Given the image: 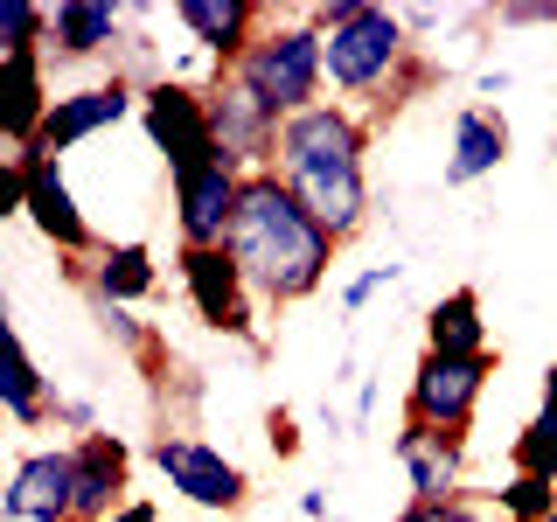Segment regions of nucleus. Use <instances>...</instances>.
Returning a JSON list of instances; mask_svg holds the SVG:
<instances>
[{
  "instance_id": "obj_1",
  "label": "nucleus",
  "mask_w": 557,
  "mask_h": 522,
  "mask_svg": "<svg viewBox=\"0 0 557 522\" xmlns=\"http://www.w3.org/2000/svg\"><path fill=\"white\" fill-rule=\"evenodd\" d=\"M223 251L237 258V272L251 278V293L265 307H300L327 286L342 244L327 237V223L265 167V174H244V202H237V223H231V244H223Z\"/></svg>"
},
{
  "instance_id": "obj_2",
  "label": "nucleus",
  "mask_w": 557,
  "mask_h": 522,
  "mask_svg": "<svg viewBox=\"0 0 557 522\" xmlns=\"http://www.w3.org/2000/svg\"><path fill=\"white\" fill-rule=\"evenodd\" d=\"M370 133H376L370 119L335 104V98L278 126L272 174L327 223L335 244H348L370 223Z\"/></svg>"
},
{
  "instance_id": "obj_3",
  "label": "nucleus",
  "mask_w": 557,
  "mask_h": 522,
  "mask_svg": "<svg viewBox=\"0 0 557 522\" xmlns=\"http://www.w3.org/2000/svg\"><path fill=\"white\" fill-rule=\"evenodd\" d=\"M321 22V57H327V98L376 119H391V98L405 84V70L418 63V42L405 28L397 8H376V0H321L313 8Z\"/></svg>"
},
{
  "instance_id": "obj_4",
  "label": "nucleus",
  "mask_w": 557,
  "mask_h": 522,
  "mask_svg": "<svg viewBox=\"0 0 557 522\" xmlns=\"http://www.w3.org/2000/svg\"><path fill=\"white\" fill-rule=\"evenodd\" d=\"M223 77H237L278 126L313 112V104H327V57H321V22H313V8H293V14L272 8L265 35H258V42L244 49V63L223 70Z\"/></svg>"
},
{
  "instance_id": "obj_5",
  "label": "nucleus",
  "mask_w": 557,
  "mask_h": 522,
  "mask_svg": "<svg viewBox=\"0 0 557 522\" xmlns=\"http://www.w3.org/2000/svg\"><path fill=\"white\" fill-rule=\"evenodd\" d=\"M139 126H147L153 153L168 161L174 182L223 161L216 126H209V84H188V77H174V70L168 77H147L139 84Z\"/></svg>"
},
{
  "instance_id": "obj_6",
  "label": "nucleus",
  "mask_w": 557,
  "mask_h": 522,
  "mask_svg": "<svg viewBox=\"0 0 557 522\" xmlns=\"http://www.w3.org/2000/svg\"><path fill=\"white\" fill-rule=\"evenodd\" d=\"M174 278H182L188 307H196V321L209 335L265 348V335H258V293H251V278L237 272L231 251H174Z\"/></svg>"
},
{
  "instance_id": "obj_7",
  "label": "nucleus",
  "mask_w": 557,
  "mask_h": 522,
  "mask_svg": "<svg viewBox=\"0 0 557 522\" xmlns=\"http://www.w3.org/2000/svg\"><path fill=\"white\" fill-rule=\"evenodd\" d=\"M153 467H161V481L188 501V509L237 515L244 501H251V474H244L223 446L196 439V432H161V439H153Z\"/></svg>"
},
{
  "instance_id": "obj_8",
  "label": "nucleus",
  "mask_w": 557,
  "mask_h": 522,
  "mask_svg": "<svg viewBox=\"0 0 557 522\" xmlns=\"http://www.w3.org/2000/svg\"><path fill=\"white\" fill-rule=\"evenodd\" d=\"M495 376V356H418L411 390H405V418L418 425H440V432H467L481 411V390Z\"/></svg>"
},
{
  "instance_id": "obj_9",
  "label": "nucleus",
  "mask_w": 557,
  "mask_h": 522,
  "mask_svg": "<svg viewBox=\"0 0 557 522\" xmlns=\"http://www.w3.org/2000/svg\"><path fill=\"white\" fill-rule=\"evenodd\" d=\"M139 112V84L133 77H104V84H77V91H57V104H49V119H42V133H35V153H49V161H63L70 147H84L91 133L104 126H119V119H133ZM28 153V147H22Z\"/></svg>"
},
{
  "instance_id": "obj_10",
  "label": "nucleus",
  "mask_w": 557,
  "mask_h": 522,
  "mask_svg": "<svg viewBox=\"0 0 557 522\" xmlns=\"http://www.w3.org/2000/svg\"><path fill=\"white\" fill-rule=\"evenodd\" d=\"M70 501H77V446H28L8 467L0 487L8 522H70Z\"/></svg>"
},
{
  "instance_id": "obj_11",
  "label": "nucleus",
  "mask_w": 557,
  "mask_h": 522,
  "mask_svg": "<svg viewBox=\"0 0 557 522\" xmlns=\"http://www.w3.org/2000/svg\"><path fill=\"white\" fill-rule=\"evenodd\" d=\"M391 460L405 474L411 501H453L467 495V432H440V425H418L405 418L391 439Z\"/></svg>"
},
{
  "instance_id": "obj_12",
  "label": "nucleus",
  "mask_w": 557,
  "mask_h": 522,
  "mask_svg": "<svg viewBox=\"0 0 557 522\" xmlns=\"http://www.w3.org/2000/svg\"><path fill=\"white\" fill-rule=\"evenodd\" d=\"M237 202H244V174L231 161L182 174V182H174V231H182V251H223V244H231V223H237Z\"/></svg>"
},
{
  "instance_id": "obj_13",
  "label": "nucleus",
  "mask_w": 557,
  "mask_h": 522,
  "mask_svg": "<svg viewBox=\"0 0 557 522\" xmlns=\"http://www.w3.org/2000/svg\"><path fill=\"white\" fill-rule=\"evenodd\" d=\"M22 167H28V223L42 231V244H57L63 258H91L104 251L98 244V231H91V216L77 209V196H70V174H63V161H49V153H22Z\"/></svg>"
},
{
  "instance_id": "obj_14",
  "label": "nucleus",
  "mask_w": 557,
  "mask_h": 522,
  "mask_svg": "<svg viewBox=\"0 0 557 522\" xmlns=\"http://www.w3.org/2000/svg\"><path fill=\"white\" fill-rule=\"evenodd\" d=\"M209 126H216V147L237 174H265L278 153V119L244 91L237 77H209Z\"/></svg>"
},
{
  "instance_id": "obj_15",
  "label": "nucleus",
  "mask_w": 557,
  "mask_h": 522,
  "mask_svg": "<svg viewBox=\"0 0 557 522\" xmlns=\"http://www.w3.org/2000/svg\"><path fill=\"white\" fill-rule=\"evenodd\" d=\"M265 14H272L265 0H174V22H182V35L216 63V77L244 63V49L265 35Z\"/></svg>"
},
{
  "instance_id": "obj_16",
  "label": "nucleus",
  "mask_w": 557,
  "mask_h": 522,
  "mask_svg": "<svg viewBox=\"0 0 557 522\" xmlns=\"http://www.w3.org/2000/svg\"><path fill=\"white\" fill-rule=\"evenodd\" d=\"M49 104H57L49 57H42V49H8V57H0V147H8V153L35 147Z\"/></svg>"
},
{
  "instance_id": "obj_17",
  "label": "nucleus",
  "mask_w": 557,
  "mask_h": 522,
  "mask_svg": "<svg viewBox=\"0 0 557 522\" xmlns=\"http://www.w3.org/2000/svg\"><path fill=\"white\" fill-rule=\"evenodd\" d=\"M77 446V501H70V522H112L126 509V487H133V446L119 432H91V439H70Z\"/></svg>"
},
{
  "instance_id": "obj_18",
  "label": "nucleus",
  "mask_w": 557,
  "mask_h": 522,
  "mask_svg": "<svg viewBox=\"0 0 557 522\" xmlns=\"http://www.w3.org/2000/svg\"><path fill=\"white\" fill-rule=\"evenodd\" d=\"M126 22L133 14L119 0H57L49 8V63H98L126 42Z\"/></svg>"
},
{
  "instance_id": "obj_19",
  "label": "nucleus",
  "mask_w": 557,
  "mask_h": 522,
  "mask_svg": "<svg viewBox=\"0 0 557 522\" xmlns=\"http://www.w3.org/2000/svg\"><path fill=\"white\" fill-rule=\"evenodd\" d=\"M509 147H516V133L495 104H460V112H453V139H446V167H440L446 188H474L487 174H502Z\"/></svg>"
},
{
  "instance_id": "obj_20",
  "label": "nucleus",
  "mask_w": 557,
  "mask_h": 522,
  "mask_svg": "<svg viewBox=\"0 0 557 522\" xmlns=\"http://www.w3.org/2000/svg\"><path fill=\"white\" fill-rule=\"evenodd\" d=\"M70 278L91 293V307H133L161 286V265H153L147 244H104L91 265H70Z\"/></svg>"
},
{
  "instance_id": "obj_21",
  "label": "nucleus",
  "mask_w": 557,
  "mask_h": 522,
  "mask_svg": "<svg viewBox=\"0 0 557 522\" xmlns=\"http://www.w3.org/2000/svg\"><path fill=\"white\" fill-rule=\"evenodd\" d=\"M425 348H432V356H495V348H487V307H481L474 286H453V293L432 300Z\"/></svg>"
},
{
  "instance_id": "obj_22",
  "label": "nucleus",
  "mask_w": 557,
  "mask_h": 522,
  "mask_svg": "<svg viewBox=\"0 0 557 522\" xmlns=\"http://www.w3.org/2000/svg\"><path fill=\"white\" fill-rule=\"evenodd\" d=\"M0 397H8L14 432H42L49 411H57V390H49L42 362L28 356V341H22V327H14V321H8V376H0Z\"/></svg>"
},
{
  "instance_id": "obj_23",
  "label": "nucleus",
  "mask_w": 557,
  "mask_h": 522,
  "mask_svg": "<svg viewBox=\"0 0 557 522\" xmlns=\"http://www.w3.org/2000/svg\"><path fill=\"white\" fill-rule=\"evenodd\" d=\"M509 460H516V474H536V481H557V362L544 370V397H536V411H530V425L516 432V446H509Z\"/></svg>"
},
{
  "instance_id": "obj_24",
  "label": "nucleus",
  "mask_w": 557,
  "mask_h": 522,
  "mask_svg": "<svg viewBox=\"0 0 557 522\" xmlns=\"http://www.w3.org/2000/svg\"><path fill=\"white\" fill-rule=\"evenodd\" d=\"M502 509V522H550L557 515V481H536V474H509L487 495Z\"/></svg>"
},
{
  "instance_id": "obj_25",
  "label": "nucleus",
  "mask_w": 557,
  "mask_h": 522,
  "mask_svg": "<svg viewBox=\"0 0 557 522\" xmlns=\"http://www.w3.org/2000/svg\"><path fill=\"white\" fill-rule=\"evenodd\" d=\"M8 49H49V8L42 0H0V57Z\"/></svg>"
},
{
  "instance_id": "obj_26",
  "label": "nucleus",
  "mask_w": 557,
  "mask_h": 522,
  "mask_svg": "<svg viewBox=\"0 0 557 522\" xmlns=\"http://www.w3.org/2000/svg\"><path fill=\"white\" fill-rule=\"evenodd\" d=\"M391 286H405V265H370V272H356V278L342 286V313H362L376 293H391Z\"/></svg>"
},
{
  "instance_id": "obj_27",
  "label": "nucleus",
  "mask_w": 557,
  "mask_h": 522,
  "mask_svg": "<svg viewBox=\"0 0 557 522\" xmlns=\"http://www.w3.org/2000/svg\"><path fill=\"white\" fill-rule=\"evenodd\" d=\"M397 522H487V509L474 495H453V501H405Z\"/></svg>"
},
{
  "instance_id": "obj_28",
  "label": "nucleus",
  "mask_w": 557,
  "mask_h": 522,
  "mask_svg": "<svg viewBox=\"0 0 557 522\" xmlns=\"http://www.w3.org/2000/svg\"><path fill=\"white\" fill-rule=\"evenodd\" d=\"M49 425L77 432V439H91V432H104V425H98V405H91V397H63V390H57V411H49Z\"/></svg>"
},
{
  "instance_id": "obj_29",
  "label": "nucleus",
  "mask_w": 557,
  "mask_h": 522,
  "mask_svg": "<svg viewBox=\"0 0 557 522\" xmlns=\"http://www.w3.org/2000/svg\"><path fill=\"white\" fill-rule=\"evenodd\" d=\"M265 439H272L278 460H293V452H300V425H293V411H272L265 418Z\"/></svg>"
},
{
  "instance_id": "obj_30",
  "label": "nucleus",
  "mask_w": 557,
  "mask_h": 522,
  "mask_svg": "<svg viewBox=\"0 0 557 522\" xmlns=\"http://www.w3.org/2000/svg\"><path fill=\"white\" fill-rule=\"evenodd\" d=\"M300 515L307 522H335V509H327V487H300Z\"/></svg>"
},
{
  "instance_id": "obj_31",
  "label": "nucleus",
  "mask_w": 557,
  "mask_h": 522,
  "mask_svg": "<svg viewBox=\"0 0 557 522\" xmlns=\"http://www.w3.org/2000/svg\"><path fill=\"white\" fill-rule=\"evenodd\" d=\"M474 91H481V98H509V70H481Z\"/></svg>"
},
{
  "instance_id": "obj_32",
  "label": "nucleus",
  "mask_w": 557,
  "mask_h": 522,
  "mask_svg": "<svg viewBox=\"0 0 557 522\" xmlns=\"http://www.w3.org/2000/svg\"><path fill=\"white\" fill-rule=\"evenodd\" d=\"M112 522H161V509H153V501H139V495H133V501H126V509H119Z\"/></svg>"
},
{
  "instance_id": "obj_33",
  "label": "nucleus",
  "mask_w": 557,
  "mask_h": 522,
  "mask_svg": "<svg viewBox=\"0 0 557 522\" xmlns=\"http://www.w3.org/2000/svg\"><path fill=\"white\" fill-rule=\"evenodd\" d=\"M502 22H550L557 28V8H502Z\"/></svg>"
},
{
  "instance_id": "obj_34",
  "label": "nucleus",
  "mask_w": 557,
  "mask_h": 522,
  "mask_svg": "<svg viewBox=\"0 0 557 522\" xmlns=\"http://www.w3.org/2000/svg\"><path fill=\"white\" fill-rule=\"evenodd\" d=\"M370 411H376V383L362 376V390H356V425H370Z\"/></svg>"
},
{
  "instance_id": "obj_35",
  "label": "nucleus",
  "mask_w": 557,
  "mask_h": 522,
  "mask_svg": "<svg viewBox=\"0 0 557 522\" xmlns=\"http://www.w3.org/2000/svg\"><path fill=\"white\" fill-rule=\"evenodd\" d=\"M550 522H557V515H550Z\"/></svg>"
}]
</instances>
